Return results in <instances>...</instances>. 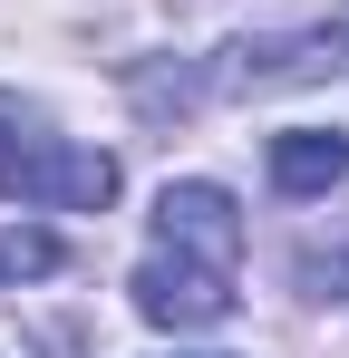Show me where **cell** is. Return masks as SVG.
I'll return each instance as SVG.
<instances>
[{
	"mask_svg": "<svg viewBox=\"0 0 349 358\" xmlns=\"http://www.w3.org/2000/svg\"><path fill=\"white\" fill-rule=\"evenodd\" d=\"M340 175H349V136L340 126H291V136H272V184H282V194H330Z\"/></svg>",
	"mask_w": 349,
	"mask_h": 358,
	"instance_id": "3",
	"label": "cell"
},
{
	"mask_svg": "<svg viewBox=\"0 0 349 358\" xmlns=\"http://www.w3.org/2000/svg\"><path fill=\"white\" fill-rule=\"evenodd\" d=\"M330 39H340V49H349V0H340V10H330Z\"/></svg>",
	"mask_w": 349,
	"mask_h": 358,
	"instance_id": "5",
	"label": "cell"
},
{
	"mask_svg": "<svg viewBox=\"0 0 349 358\" xmlns=\"http://www.w3.org/2000/svg\"><path fill=\"white\" fill-rule=\"evenodd\" d=\"M242 271V213L224 184H165L156 194V252L136 262V310L156 329H214L233 320Z\"/></svg>",
	"mask_w": 349,
	"mask_h": 358,
	"instance_id": "1",
	"label": "cell"
},
{
	"mask_svg": "<svg viewBox=\"0 0 349 358\" xmlns=\"http://www.w3.org/2000/svg\"><path fill=\"white\" fill-rule=\"evenodd\" d=\"M68 252H58V233H29V223H10L0 233V291L10 281H39V271H58Z\"/></svg>",
	"mask_w": 349,
	"mask_h": 358,
	"instance_id": "4",
	"label": "cell"
},
{
	"mask_svg": "<svg viewBox=\"0 0 349 358\" xmlns=\"http://www.w3.org/2000/svg\"><path fill=\"white\" fill-rule=\"evenodd\" d=\"M0 194L49 203V213H107L116 203V155L68 145V136H49L39 117H20V136H0Z\"/></svg>",
	"mask_w": 349,
	"mask_h": 358,
	"instance_id": "2",
	"label": "cell"
}]
</instances>
